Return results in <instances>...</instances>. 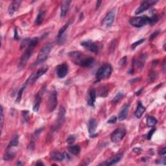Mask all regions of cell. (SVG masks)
<instances>
[{"label": "cell", "mask_w": 166, "mask_h": 166, "mask_svg": "<svg viewBox=\"0 0 166 166\" xmlns=\"http://www.w3.org/2000/svg\"><path fill=\"white\" fill-rule=\"evenodd\" d=\"M158 20L159 18L157 15H153L151 17L143 16L131 18L129 20V23L131 26L135 27H142L147 24H155L157 23Z\"/></svg>", "instance_id": "obj_1"}, {"label": "cell", "mask_w": 166, "mask_h": 166, "mask_svg": "<svg viewBox=\"0 0 166 166\" xmlns=\"http://www.w3.org/2000/svg\"><path fill=\"white\" fill-rule=\"evenodd\" d=\"M38 42H39L38 38H36V37L31 40L30 43H29V46H27L26 51L24 52V53L23 54V55H22L20 59V61H19V68H23V67L26 65L27 61L29 60V58H30L31 55L33 54L34 49L37 44H38Z\"/></svg>", "instance_id": "obj_2"}, {"label": "cell", "mask_w": 166, "mask_h": 166, "mask_svg": "<svg viewBox=\"0 0 166 166\" xmlns=\"http://www.w3.org/2000/svg\"><path fill=\"white\" fill-rule=\"evenodd\" d=\"M53 44L51 42H48L41 48L37 56V59L34 63V66H38L45 62L48 58L50 51L52 49Z\"/></svg>", "instance_id": "obj_3"}, {"label": "cell", "mask_w": 166, "mask_h": 166, "mask_svg": "<svg viewBox=\"0 0 166 166\" xmlns=\"http://www.w3.org/2000/svg\"><path fill=\"white\" fill-rule=\"evenodd\" d=\"M112 71V68L110 64H105L97 71L96 79L99 81L103 79H107L110 76Z\"/></svg>", "instance_id": "obj_4"}, {"label": "cell", "mask_w": 166, "mask_h": 166, "mask_svg": "<svg viewBox=\"0 0 166 166\" xmlns=\"http://www.w3.org/2000/svg\"><path fill=\"white\" fill-rule=\"evenodd\" d=\"M126 134V130L123 128H119L116 129L114 132L111 134L110 139L112 142L117 143L120 142V141L125 137Z\"/></svg>", "instance_id": "obj_5"}, {"label": "cell", "mask_w": 166, "mask_h": 166, "mask_svg": "<svg viewBox=\"0 0 166 166\" xmlns=\"http://www.w3.org/2000/svg\"><path fill=\"white\" fill-rule=\"evenodd\" d=\"M57 92L55 90L52 91L49 96L48 110L50 112H53L57 106Z\"/></svg>", "instance_id": "obj_6"}, {"label": "cell", "mask_w": 166, "mask_h": 166, "mask_svg": "<svg viewBox=\"0 0 166 166\" xmlns=\"http://www.w3.org/2000/svg\"><path fill=\"white\" fill-rule=\"evenodd\" d=\"M157 1L155 0H146V1H142V3H141L140 7H138L135 12L136 14H139L142 13V12L147 11V9L150 8L151 6L154 5L155 4L157 3Z\"/></svg>", "instance_id": "obj_7"}, {"label": "cell", "mask_w": 166, "mask_h": 166, "mask_svg": "<svg viewBox=\"0 0 166 166\" xmlns=\"http://www.w3.org/2000/svg\"><path fill=\"white\" fill-rule=\"evenodd\" d=\"M48 70V66H44L42 68H41L40 69L36 71V72L33 74L30 77L27 79V82H28V84H33L34 82L38 80L39 77H40L41 76L44 75L47 71Z\"/></svg>", "instance_id": "obj_8"}, {"label": "cell", "mask_w": 166, "mask_h": 166, "mask_svg": "<svg viewBox=\"0 0 166 166\" xmlns=\"http://www.w3.org/2000/svg\"><path fill=\"white\" fill-rule=\"evenodd\" d=\"M81 45L84 47L86 50H88L90 52H92L94 53H97L99 51V46L97 44L91 40H87L82 42Z\"/></svg>", "instance_id": "obj_9"}, {"label": "cell", "mask_w": 166, "mask_h": 166, "mask_svg": "<svg viewBox=\"0 0 166 166\" xmlns=\"http://www.w3.org/2000/svg\"><path fill=\"white\" fill-rule=\"evenodd\" d=\"M65 114H66L65 109L61 106V107L60 108V110H59L57 121H56V123L54 125V127H53L54 130H58V128L63 125L64 120H65Z\"/></svg>", "instance_id": "obj_10"}, {"label": "cell", "mask_w": 166, "mask_h": 166, "mask_svg": "<svg viewBox=\"0 0 166 166\" xmlns=\"http://www.w3.org/2000/svg\"><path fill=\"white\" fill-rule=\"evenodd\" d=\"M68 66L66 64H62L58 65L56 68V73L58 78L63 79L68 75Z\"/></svg>", "instance_id": "obj_11"}, {"label": "cell", "mask_w": 166, "mask_h": 166, "mask_svg": "<svg viewBox=\"0 0 166 166\" xmlns=\"http://www.w3.org/2000/svg\"><path fill=\"white\" fill-rule=\"evenodd\" d=\"M115 19V11L112 10L108 12L105 17L103 21V26L105 27H110L112 26Z\"/></svg>", "instance_id": "obj_12"}, {"label": "cell", "mask_w": 166, "mask_h": 166, "mask_svg": "<svg viewBox=\"0 0 166 166\" xmlns=\"http://www.w3.org/2000/svg\"><path fill=\"white\" fill-rule=\"evenodd\" d=\"M50 157L52 160L62 162L65 158H68L69 155L64 153H60L58 152V151H53L50 153Z\"/></svg>", "instance_id": "obj_13"}, {"label": "cell", "mask_w": 166, "mask_h": 166, "mask_svg": "<svg viewBox=\"0 0 166 166\" xmlns=\"http://www.w3.org/2000/svg\"><path fill=\"white\" fill-rule=\"evenodd\" d=\"M42 96H43V91L40 90L39 91L38 93H36L35 99H34V104H33V111L34 112H38L40 106V104L42 102Z\"/></svg>", "instance_id": "obj_14"}, {"label": "cell", "mask_w": 166, "mask_h": 166, "mask_svg": "<svg viewBox=\"0 0 166 166\" xmlns=\"http://www.w3.org/2000/svg\"><path fill=\"white\" fill-rule=\"evenodd\" d=\"M44 130V128H38V129H37L35 130V132L33 134V136H32V138L31 140V142L29 144V150L31 151H33L34 149V145H35V141L37 140V138L39 137V136L40 134L43 132Z\"/></svg>", "instance_id": "obj_15"}, {"label": "cell", "mask_w": 166, "mask_h": 166, "mask_svg": "<svg viewBox=\"0 0 166 166\" xmlns=\"http://www.w3.org/2000/svg\"><path fill=\"white\" fill-rule=\"evenodd\" d=\"M22 3L21 1L18 0H14L10 4V5L8 8V13L11 16L14 15V14L18 11V10L19 7V5Z\"/></svg>", "instance_id": "obj_16"}, {"label": "cell", "mask_w": 166, "mask_h": 166, "mask_svg": "<svg viewBox=\"0 0 166 166\" xmlns=\"http://www.w3.org/2000/svg\"><path fill=\"white\" fill-rule=\"evenodd\" d=\"M97 127V123L95 119H90L88 123V132L91 137H94L97 135V134L95 133Z\"/></svg>", "instance_id": "obj_17"}, {"label": "cell", "mask_w": 166, "mask_h": 166, "mask_svg": "<svg viewBox=\"0 0 166 166\" xmlns=\"http://www.w3.org/2000/svg\"><path fill=\"white\" fill-rule=\"evenodd\" d=\"M94 63V59L90 56H84V57L81 59L80 61H79L76 64L80 66L81 67H85V68H87V67H90Z\"/></svg>", "instance_id": "obj_18"}, {"label": "cell", "mask_w": 166, "mask_h": 166, "mask_svg": "<svg viewBox=\"0 0 166 166\" xmlns=\"http://www.w3.org/2000/svg\"><path fill=\"white\" fill-rule=\"evenodd\" d=\"M123 157L122 153H120V154L116 155L114 157L111 158L110 160L108 161H106L105 163H101V165H115L116 163H118L121 160V158Z\"/></svg>", "instance_id": "obj_19"}, {"label": "cell", "mask_w": 166, "mask_h": 166, "mask_svg": "<svg viewBox=\"0 0 166 166\" xmlns=\"http://www.w3.org/2000/svg\"><path fill=\"white\" fill-rule=\"evenodd\" d=\"M71 1H64L61 3L60 6V17L61 18H65L66 14H68L70 9V5Z\"/></svg>", "instance_id": "obj_20"}, {"label": "cell", "mask_w": 166, "mask_h": 166, "mask_svg": "<svg viewBox=\"0 0 166 166\" xmlns=\"http://www.w3.org/2000/svg\"><path fill=\"white\" fill-rule=\"evenodd\" d=\"M68 55L74 61L75 64L77 63L79 61H80L81 59L85 56V55H84L81 52L77 51H71L70 53H69Z\"/></svg>", "instance_id": "obj_21"}, {"label": "cell", "mask_w": 166, "mask_h": 166, "mask_svg": "<svg viewBox=\"0 0 166 166\" xmlns=\"http://www.w3.org/2000/svg\"><path fill=\"white\" fill-rule=\"evenodd\" d=\"M130 105V104L128 103L125 106H124L122 109H121L120 114H119V117H118L119 120L122 121L123 120H126V118H127V115H128V108H129Z\"/></svg>", "instance_id": "obj_22"}, {"label": "cell", "mask_w": 166, "mask_h": 166, "mask_svg": "<svg viewBox=\"0 0 166 166\" xmlns=\"http://www.w3.org/2000/svg\"><path fill=\"white\" fill-rule=\"evenodd\" d=\"M96 99V91L94 89H91L89 91L87 103L90 106H94V103Z\"/></svg>", "instance_id": "obj_23"}, {"label": "cell", "mask_w": 166, "mask_h": 166, "mask_svg": "<svg viewBox=\"0 0 166 166\" xmlns=\"http://www.w3.org/2000/svg\"><path fill=\"white\" fill-rule=\"evenodd\" d=\"M146 108L142 105V104L141 102H139L138 104L137 108H136V112H134V115L137 118H140L142 117L143 114L145 112Z\"/></svg>", "instance_id": "obj_24"}, {"label": "cell", "mask_w": 166, "mask_h": 166, "mask_svg": "<svg viewBox=\"0 0 166 166\" xmlns=\"http://www.w3.org/2000/svg\"><path fill=\"white\" fill-rule=\"evenodd\" d=\"M11 148H7V149L6 151V153H5V155L3 156V160H6V161L11 160L14 157L15 153H14L13 151H11Z\"/></svg>", "instance_id": "obj_25"}, {"label": "cell", "mask_w": 166, "mask_h": 166, "mask_svg": "<svg viewBox=\"0 0 166 166\" xmlns=\"http://www.w3.org/2000/svg\"><path fill=\"white\" fill-rule=\"evenodd\" d=\"M44 16H45V12L43 11H40L38 15L36 16L35 21H34V24H35L36 26H40V25L43 22Z\"/></svg>", "instance_id": "obj_26"}, {"label": "cell", "mask_w": 166, "mask_h": 166, "mask_svg": "<svg viewBox=\"0 0 166 166\" xmlns=\"http://www.w3.org/2000/svg\"><path fill=\"white\" fill-rule=\"evenodd\" d=\"M68 151L73 155H78L81 152V147L78 145H71L68 147Z\"/></svg>", "instance_id": "obj_27"}, {"label": "cell", "mask_w": 166, "mask_h": 166, "mask_svg": "<svg viewBox=\"0 0 166 166\" xmlns=\"http://www.w3.org/2000/svg\"><path fill=\"white\" fill-rule=\"evenodd\" d=\"M18 143H19V136L16 134L12 138V140L10 141L9 145L7 146V148H12L14 147H16V146H18Z\"/></svg>", "instance_id": "obj_28"}, {"label": "cell", "mask_w": 166, "mask_h": 166, "mask_svg": "<svg viewBox=\"0 0 166 166\" xmlns=\"http://www.w3.org/2000/svg\"><path fill=\"white\" fill-rule=\"evenodd\" d=\"M70 22H69L68 23L66 24L64 26L62 27L60 30H59L57 36H56V38H60V37H61L63 35V34H66V31L67 30V29L68 28V27H69V26H70Z\"/></svg>", "instance_id": "obj_29"}, {"label": "cell", "mask_w": 166, "mask_h": 166, "mask_svg": "<svg viewBox=\"0 0 166 166\" xmlns=\"http://www.w3.org/2000/svg\"><path fill=\"white\" fill-rule=\"evenodd\" d=\"M158 121L157 119L153 117V116H149L147 118V124L149 127H153V126H155L156 124L157 123Z\"/></svg>", "instance_id": "obj_30"}, {"label": "cell", "mask_w": 166, "mask_h": 166, "mask_svg": "<svg viewBox=\"0 0 166 166\" xmlns=\"http://www.w3.org/2000/svg\"><path fill=\"white\" fill-rule=\"evenodd\" d=\"M27 84H28V82L27 81L26 82V83L24 84L23 85V86L20 88V90H19L18 93V96H17V98H16V102L17 103H19V101L22 100V94H23L24 91L25 90V88H26V86L27 85Z\"/></svg>", "instance_id": "obj_31"}, {"label": "cell", "mask_w": 166, "mask_h": 166, "mask_svg": "<svg viewBox=\"0 0 166 166\" xmlns=\"http://www.w3.org/2000/svg\"><path fill=\"white\" fill-rule=\"evenodd\" d=\"M124 96V94L122 92H118L117 94H116V95L114 97V99L112 101V103L113 104H116L118 103L119 101H120L121 99Z\"/></svg>", "instance_id": "obj_32"}, {"label": "cell", "mask_w": 166, "mask_h": 166, "mask_svg": "<svg viewBox=\"0 0 166 166\" xmlns=\"http://www.w3.org/2000/svg\"><path fill=\"white\" fill-rule=\"evenodd\" d=\"M108 93V88L107 86H104V87L101 88V90L99 91V95L101 97H106Z\"/></svg>", "instance_id": "obj_33"}, {"label": "cell", "mask_w": 166, "mask_h": 166, "mask_svg": "<svg viewBox=\"0 0 166 166\" xmlns=\"http://www.w3.org/2000/svg\"><path fill=\"white\" fill-rule=\"evenodd\" d=\"M157 77V73L155 71H151L149 74V82H153L155 81Z\"/></svg>", "instance_id": "obj_34"}, {"label": "cell", "mask_w": 166, "mask_h": 166, "mask_svg": "<svg viewBox=\"0 0 166 166\" xmlns=\"http://www.w3.org/2000/svg\"><path fill=\"white\" fill-rule=\"evenodd\" d=\"M30 41L31 40L29 38H25L24 40H23L20 45V49L26 48V47L27 48V46H29V43H30Z\"/></svg>", "instance_id": "obj_35"}, {"label": "cell", "mask_w": 166, "mask_h": 166, "mask_svg": "<svg viewBox=\"0 0 166 166\" xmlns=\"http://www.w3.org/2000/svg\"><path fill=\"white\" fill-rule=\"evenodd\" d=\"M76 140V137L74 135H70L67 139V143L69 145H73Z\"/></svg>", "instance_id": "obj_36"}, {"label": "cell", "mask_w": 166, "mask_h": 166, "mask_svg": "<svg viewBox=\"0 0 166 166\" xmlns=\"http://www.w3.org/2000/svg\"><path fill=\"white\" fill-rule=\"evenodd\" d=\"M144 41H145V39L143 38V39L140 40H138V41L135 42L134 43H133L132 44V46H131V48H132V49H135L136 48H137L138 46H139L140 44H142Z\"/></svg>", "instance_id": "obj_37"}, {"label": "cell", "mask_w": 166, "mask_h": 166, "mask_svg": "<svg viewBox=\"0 0 166 166\" xmlns=\"http://www.w3.org/2000/svg\"><path fill=\"white\" fill-rule=\"evenodd\" d=\"M3 121H4V111L3 106H1V129L2 130L3 126Z\"/></svg>", "instance_id": "obj_38"}, {"label": "cell", "mask_w": 166, "mask_h": 166, "mask_svg": "<svg viewBox=\"0 0 166 166\" xmlns=\"http://www.w3.org/2000/svg\"><path fill=\"white\" fill-rule=\"evenodd\" d=\"M22 114H23L24 116V120L27 122V121H29V111L27 110H24V111H22Z\"/></svg>", "instance_id": "obj_39"}, {"label": "cell", "mask_w": 166, "mask_h": 166, "mask_svg": "<svg viewBox=\"0 0 166 166\" xmlns=\"http://www.w3.org/2000/svg\"><path fill=\"white\" fill-rule=\"evenodd\" d=\"M160 33V31L158 30V31H155L154 33H153L150 36V38H149V41H152L154 40V38H155L156 37L158 36V34Z\"/></svg>", "instance_id": "obj_40"}, {"label": "cell", "mask_w": 166, "mask_h": 166, "mask_svg": "<svg viewBox=\"0 0 166 166\" xmlns=\"http://www.w3.org/2000/svg\"><path fill=\"white\" fill-rule=\"evenodd\" d=\"M117 120H118V118L116 116H112V117H111L110 119H109V120L107 121V123L109 124H114L116 123Z\"/></svg>", "instance_id": "obj_41"}, {"label": "cell", "mask_w": 166, "mask_h": 166, "mask_svg": "<svg viewBox=\"0 0 166 166\" xmlns=\"http://www.w3.org/2000/svg\"><path fill=\"white\" fill-rule=\"evenodd\" d=\"M155 130H156V128H153V129H151V130L149 131V132L148 133L147 137L148 140H150L151 139V138H152L153 134L155 133Z\"/></svg>", "instance_id": "obj_42"}, {"label": "cell", "mask_w": 166, "mask_h": 166, "mask_svg": "<svg viewBox=\"0 0 166 166\" xmlns=\"http://www.w3.org/2000/svg\"><path fill=\"white\" fill-rule=\"evenodd\" d=\"M165 154H166V149L165 147L163 148L162 150H160L159 151V155L162 156V157H165Z\"/></svg>", "instance_id": "obj_43"}, {"label": "cell", "mask_w": 166, "mask_h": 166, "mask_svg": "<svg viewBox=\"0 0 166 166\" xmlns=\"http://www.w3.org/2000/svg\"><path fill=\"white\" fill-rule=\"evenodd\" d=\"M126 62H127V57L126 56H124V57L121 59V61L120 62V64L121 65H124L126 63Z\"/></svg>", "instance_id": "obj_44"}, {"label": "cell", "mask_w": 166, "mask_h": 166, "mask_svg": "<svg viewBox=\"0 0 166 166\" xmlns=\"http://www.w3.org/2000/svg\"><path fill=\"white\" fill-rule=\"evenodd\" d=\"M14 39L16 40H18L19 39V36L18 34V31H17V29H15V31H14Z\"/></svg>", "instance_id": "obj_45"}, {"label": "cell", "mask_w": 166, "mask_h": 166, "mask_svg": "<svg viewBox=\"0 0 166 166\" xmlns=\"http://www.w3.org/2000/svg\"><path fill=\"white\" fill-rule=\"evenodd\" d=\"M101 2H102L101 1H97V4H96V9H97L99 7H100V4L101 3Z\"/></svg>", "instance_id": "obj_46"}, {"label": "cell", "mask_w": 166, "mask_h": 166, "mask_svg": "<svg viewBox=\"0 0 166 166\" xmlns=\"http://www.w3.org/2000/svg\"><path fill=\"white\" fill-rule=\"evenodd\" d=\"M163 72H165V59H164V60H163Z\"/></svg>", "instance_id": "obj_47"}, {"label": "cell", "mask_w": 166, "mask_h": 166, "mask_svg": "<svg viewBox=\"0 0 166 166\" xmlns=\"http://www.w3.org/2000/svg\"><path fill=\"white\" fill-rule=\"evenodd\" d=\"M16 165H23L24 164H23V163H22L21 162H19V161H18V163H16Z\"/></svg>", "instance_id": "obj_48"}, {"label": "cell", "mask_w": 166, "mask_h": 166, "mask_svg": "<svg viewBox=\"0 0 166 166\" xmlns=\"http://www.w3.org/2000/svg\"><path fill=\"white\" fill-rule=\"evenodd\" d=\"M44 165V163H43L42 162H38V163H36V165Z\"/></svg>", "instance_id": "obj_49"}]
</instances>
